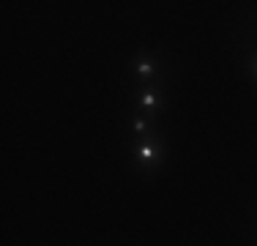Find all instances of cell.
I'll return each mask as SVG.
<instances>
[{
    "instance_id": "1",
    "label": "cell",
    "mask_w": 257,
    "mask_h": 246,
    "mask_svg": "<svg viewBox=\"0 0 257 246\" xmlns=\"http://www.w3.org/2000/svg\"><path fill=\"white\" fill-rule=\"evenodd\" d=\"M159 162H162V145L156 143V137H148L137 148V164L140 167H154Z\"/></svg>"
},
{
    "instance_id": "2",
    "label": "cell",
    "mask_w": 257,
    "mask_h": 246,
    "mask_svg": "<svg viewBox=\"0 0 257 246\" xmlns=\"http://www.w3.org/2000/svg\"><path fill=\"white\" fill-rule=\"evenodd\" d=\"M137 74H140L143 79H151V77L156 74V66H154V60H151L148 55H143V58L137 60Z\"/></svg>"
},
{
    "instance_id": "3",
    "label": "cell",
    "mask_w": 257,
    "mask_h": 246,
    "mask_svg": "<svg viewBox=\"0 0 257 246\" xmlns=\"http://www.w3.org/2000/svg\"><path fill=\"white\" fill-rule=\"evenodd\" d=\"M140 104H143V109H148V115L156 109V90L154 88H145L143 93H140Z\"/></svg>"
},
{
    "instance_id": "4",
    "label": "cell",
    "mask_w": 257,
    "mask_h": 246,
    "mask_svg": "<svg viewBox=\"0 0 257 246\" xmlns=\"http://www.w3.org/2000/svg\"><path fill=\"white\" fill-rule=\"evenodd\" d=\"M134 132H137L140 137H145V134H151V123L145 118H137V120H134Z\"/></svg>"
},
{
    "instance_id": "5",
    "label": "cell",
    "mask_w": 257,
    "mask_h": 246,
    "mask_svg": "<svg viewBox=\"0 0 257 246\" xmlns=\"http://www.w3.org/2000/svg\"><path fill=\"white\" fill-rule=\"evenodd\" d=\"M254 69H257V63H254Z\"/></svg>"
}]
</instances>
